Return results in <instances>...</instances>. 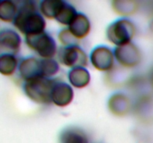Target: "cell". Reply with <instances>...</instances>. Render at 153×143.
<instances>
[{
	"mask_svg": "<svg viewBox=\"0 0 153 143\" xmlns=\"http://www.w3.org/2000/svg\"><path fill=\"white\" fill-rule=\"evenodd\" d=\"M67 28L76 39L79 40H82L88 37L91 32V21L85 13L78 12L76 16Z\"/></svg>",
	"mask_w": 153,
	"mask_h": 143,
	"instance_id": "7c38bea8",
	"label": "cell"
},
{
	"mask_svg": "<svg viewBox=\"0 0 153 143\" xmlns=\"http://www.w3.org/2000/svg\"><path fill=\"white\" fill-rule=\"evenodd\" d=\"M74 98V90L70 83L55 78L52 91V101L55 105L65 107L70 105Z\"/></svg>",
	"mask_w": 153,
	"mask_h": 143,
	"instance_id": "ba28073f",
	"label": "cell"
},
{
	"mask_svg": "<svg viewBox=\"0 0 153 143\" xmlns=\"http://www.w3.org/2000/svg\"><path fill=\"white\" fill-rule=\"evenodd\" d=\"M25 44L42 59L53 58L58 53V46L55 38L47 31L25 37Z\"/></svg>",
	"mask_w": 153,
	"mask_h": 143,
	"instance_id": "277c9868",
	"label": "cell"
},
{
	"mask_svg": "<svg viewBox=\"0 0 153 143\" xmlns=\"http://www.w3.org/2000/svg\"><path fill=\"white\" fill-rule=\"evenodd\" d=\"M112 8L115 13L121 16H130L135 13L138 4L135 1L130 0H116L112 1Z\"/></svg>",
	"mask_w": 153,
	"mask_h": 143,
	"instance_id": "ac0fdd59",
	"label": "cell"
},
{
	"mask_svg": "<svg viewBox=\"0 0 153 143\" xmlns=\"http://www.w3.org/2000/svg\"><path fill=\"white\" fill-rule=\"evenodd\" d=\"M41 59V74L43 77L53 78L60 70V63L54 58Z\"/></svg>",
	"mask_w": 153,
	"mask_h": 143,
	"instance_id": "ffe728a7",
	"label": "cell"
},
{
	"mask_svg": "<svg viewBox=\"0 0 153 143\" xmlns=\"http://www.w3.org/2000/svg\"><path fill=\"white\" fill-rule=\"evenodd\" d=\"M17 72L22 82L40 77L42 76L41 59L34 56L23 57L19 60Z\"/></svg>",
	"mask_w": 153,
	"mask_h": 143,
	"instance_id": "30bf717a",
	"label": "cell"
},
{
	"mask_svg": "<svg viewBox=\"0 0 153 143\" xmlns=\"http://www.w3.org/2000/svg\"><path fill=\"white\" fill-rule=\"evenodd\" d=\"M135 34V25L131 19L126 17L114 20L106 30L108 40L116 46H123L132 42Z\"/></svg>",
	"mask_w": 153,
	"mask_h": 143,
	"instance_id": "3957f363",
	"label": "cell"
},
{
	"mask_svg": "<svg viewBox=\"0 0 153 143\" xmlns=\"http://www.w3.org/2000/svg\"><path fill=\"white\" fill-rule=\"evenodd\" d=\"M17 1L11 0H1L0 1V19L5 22H12L14 21L18 13Z\"/></svg>",
	"mask_w": 153,
	"mask_h": 143,
	"instance_id": "e0dca14e",
	"label": "cell"
},
{
	"mask_svg": "<svg viewBox=\"0 0 153 143\" xmlns=\"http://www.w3.org/2000/svg\"><path fill=\"white\" fill-rule=\"evenodd\" d=\"M55 78L40 77L22 82V89L25 95L34 102L39 104H50L52 91Z\"/></svg>",
	"mask_w": 153,
	"mask_h": 143,
	"instance_id": "7a4b0ae2",
	"label": "cell"
},
{
	"mask_svg": "<svg viewBox=\"0 0 153 143\" xmlns=\"http://www.w3.org/2000/svg\"><path fill=\"white\" fill-rule=\"evenodd\" d=\"M19 60L16 55H0V72L4 76H11L17 72Z\"/></svg>",
	"mask_w": 153,
	"mask_h": 143,
	"instance_id": "2e32d148",
	"label": "cell"
},
{
	"mask_svg": "<svg viewBox=\"0 0 153 143\" xmlns=\"http://www.w3.org/2000/svg\"><path fill=\"white\" fill-rule=\"evenodd\" d=\"M63 0H43L39 2V10L44 17L55 19L64 4Z\"/></svg>",
	"mask_w": 153,
	"mask_h": 143,
	"instance_id": "9a60e30c",
	"label": "cell"
},
{
	"mask_svg": "<svg viewBox=\"0 0 153 143\" xmlns=\"http://www.w3.org/2000/svg\"><path fill=\"white\" fill-rule=\"evenodd\" d=\"M149 82L153 87V69L150 72V74H149Z\"/></svg>",
	"mask_w": 153,
	"mask_h": 143,
	"instance_id": "7402d4cb",
	"label": "cell"
},
{
	"mask_svg": "<svg viewBox=\"0 0 153 143\" xmlns=\"http://www.w3.org/2000/svg\"><path fill=\"white\" fill-rule=\"evenodd\" d=\"M22 38L19 33L11 28H4L0 31V53L16 55L19 52Z\"/></svg>",
	"mask_w": 153,
	"mask_h": 143,
	"instance_id": "9c48e42d",
	"label": "cell"
},
{
	"mask_svg": "<svg viewBox=\"0 0 153 143\" xmlns=\"http://www.w3.org/2000/svg\"><path fill=\"white\" fill-rule=\"evenodd\" d=\"M114 49L105 45L95 46L90 54V61L94 68L100 72H109L115 63Z\"/></svg>",
	"mask_w": 153,
	"mask_h": 143,
	"instance_id": "8992f818",
	"label": "cell"
},
{
	"mask_svg": "<svg viewBox=\"0 0 153 143\" xmlns=\"http://www.w3.org/2000/svg\"><path fill=\"white\" fill-rule=\"evenodd\" d=\"M108 108L114 116H124L131 110V101L124 92H116L109 97Z\"/></svg>",
	"mask_w": 153,
	"mask_h": 143,
	"instance_id": "8fae6325",
	"label": "cell"
},
{
	"mask_svg": "<svg viewBox=\"0 0 153 143\" xmlns=\"http://www.w3.org/2000/svg\"><path fill=\"white\" fill-rule=\"evenodd\" d=\"M57 57L61 65L71 69L86 67L89 60L87 53L79 45L61 46L58 50Z\"/></svg>",
	"mask_w": 153,
	"mask_h": 143,
	"instance_id": "5b68a950",
	"label": "cell"
},
{
	"mask_svg": "<svg viewBox=\"0 0 153 143\" xmlns=\"http://www.w3.org/2000/svg\"><path fill=\"white\" fill-rule=\"evenodd\" d=\"M77 13L78 11L75 8L74 6L69 3L68 1H65L55 20L61 25L68 27Z\"/></svg>",
	"mask_w": 153,
	"mask_h": 143,
	"instance_id": "d6986e66",
	"label": "cell"
},
{
	"mask_svg": "<svg viewBox=\"0 0 153 143\" xmlns=\"http://www.w3.org/2000/svg\"><path fill=\"white\" fill-rule=\"evenodd\" d=\"M58 38L62 46H70L73 45H79V40L76 39L68 28H65L59 31L58 34Z\"/></svg>",
	"mask_w": 153,
	"mask_h": 143,
	"instance_id": "44dd1931",
	"label": "cell"
},
{
	"mask_svg": "<svg viewBox=\"0 0 153 143\" xmlns=\"http://www.w3.org/2000/svg\"><path fill=\"white\" fill-rule=\"evenodd\" d=\"M18 13L13 25L19 32L26 36L36 35L46 31V22L37 2L31 0L18 1Z\"/></svg>",
	"mask_w": 153,
	"mask_h": 143,
	"instance_id": "6da1fadb",
	"label": "cell"
},
{
	"mask_svg": "<svg viewBox=\"0 0 153 143\" xmlns=\"http://www.w3.org/2000/svg\"><path fill=\"white\" fill-rule=\"evenodd\" d=\"M67 77L70 84L77 89L86 87L89 85L91 80L90 72L87 69L86 67L71 69L68 72Z\"/></svg>",
	"mask_w": 153,
	"mask_h": 143,
	"instance_id": "5bb4252c",
	"label": "cell"
},
{
	"mask_svg": "<svg viewBox=\"0 0 153 143\" xmlns=\"http://www.w3.org/2000/svg\"><path fill=\"white\" fill-rule=\"evenodd\" d=\"M115 60L118 63L126 68H134L140 64L142 59L140 49L133 42L114 49Z\"/></svg>",
	"mask_w": 153,
	"mask_h": 143,
	"instance_id": "52a82bcc",
	"label": "cell"
},
{
	"mask_svg": "<svg viewBox=\"0 0 153 143\" xmlns=\"http://www.w3.org/2000/svg\"><path fill=\"white\" fill-rule=\"evenodd\" d=\"M60 143H89L87 133L81 128L70 126L64 128L59 135Z\"/></svg>",
	"mask_w": 153,
	"mask_h": 143,
	"instance_id": "4fadbf2b",
	"label": "cell"
}]
</instances>
